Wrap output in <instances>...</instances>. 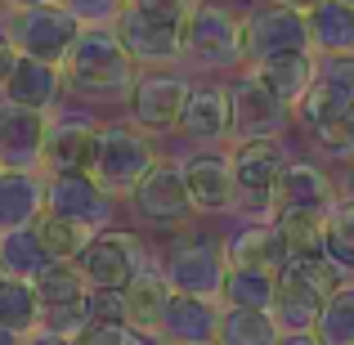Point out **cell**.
Returning a JSON list of instances; mask_svg holds the SVG:
<instances>
[{"label":"cell","mask_w":354,"mask_h":345,"mask_svg":"<svg viewBox=\"0 0 354 345\" xmlns=\"http://www.w3.org/2000/svg\"><path fill=\"white\" fill-rule=\"evenodd\" d=\"M27 345H77V337H68V332H54V328H41L27 337Z\"/></svg>","instance_id":"41"},{"label":"cell","mask_w":354,"mask_h":345,"mask_svg":"<svg viewBox=\"0 0 354 345\" xmlns=\"http://www.w3.org/2000/svg\"><path fill=\"white\" fill-rule=\"evenodd\" d=\"M99 121L90 113H50V139H45V175H77L95 166L99 148Z\"/></svg>","instance_id":"14"},{"label":"cell","mask_w":354,"mask_h":345,"mask_svg":"<svg viewBox=\"0 0 354 345\" xmlns=\"http://www.w3.org/2000/svg\"><path fill=\"white\" fill-rule=\"evenodd\" d=\"M310 41L314 54H354V5L350 0H319L310 9Z\"/></svg>","instance_id":"26"},{"label":"cell","mask_w":354,"mask_h":345,"mask_svg":"<svg viewBox=\"0 0 354 345\" xmlns=\"http://www.w3.org/2000/svg\"><path fill=\"white\" fill-rule=\"evenodd\" d=\"M328 260L341 274H354V202H346V198L328 216Z\"/></svg>","instance_id":"34"},{"label":"cell","mask_w":354,"mask_h":345,"mask_svg":"<svg viewBox=\"0 0 354 345\" xmlns=\"http://www.w3.org/2000/svg\"><path fill=\"white\" fill-rule=\"evenodd\" d=\"M126 345H171V341H166L157 328H130V341Z\"/></svg>","instance_id":"42"},{"label":"cell","mask_w":354,"mask_h":345,"mask_svg":"<svg viewBox=\"0 0 354 345\" xmlns=\"http://www.w3.org/2000/svg\"><path fill=\"white\" fill-rule=\"evenodd\" d=\"M247 72H256V77L296 113V108L305 104V95L314 90V81H319V54L314 50H287V54H274V59H265L260 68H247Z\"/></svg>","instance_id":"24"},{"label":"cell","mask_w":354,"mask_h":345,"mask_svg":"<svg viewBox=\"0 0 354 345\" xmlns=\"http://www.w3.org/2000/svg\"><path fill=\"white\" fill-rule=\"evenodd\" d=\"M18 63H23V54H18V45L9 41V32H0V90H5V81L18 72Z\"/></svg>","instance_id":"40"},{"label":"cell","mask_w":354,"mask_h":345,"mask_svg":"<svg viewBox=\"0 0 354 345\" xmlns=\"http://www.w3.org/2000/svg\"><path fill=\"white\" fill-rule=\"evenodd\" d=\"M283 328H278L274 310H225V328H220V345H278Z\"/></svg>","instance_id":"30"},{"label":"cell","mask_w":354,"mask_h":345,"mask_svg":"<svg viewBox=\"0 0 354 345\" xmlns=\"http://www.w3.org/2000/svg\"><path fill=\"white\" fill-rule=\"evenodd\" d=\"M63 81H68V95H77L81 104H130L139 63L130 59L113 27H86L63 59Z\"/></svg>","instance_id":"1"},{"label":"cell","mask_w":354,"mask_h":345,"mask_svg":"<svg viewBox=\"0 0 354 345\" xmlns=\"http://www.w3.org/2000/svg\"><path fill=\"white\" fill-rule=\"evenodd\" d=\"M278 229H283L292 256H328V216H278Z\"/></svg>","instance_id":"33"},{"label":"cell","mask_w":354,"mask_h":345,"mask_svg":"<svg viewBox=\"0 0 354 345\" xmlns=\"http://www.w3.org/2000/svg\"><path fill=\"white\" fill-rule=\"evenodd\" d=\"M113 193L95 180L90 171L77 175H50V211L45 216H63V220H77L86 229H108L113 225Z\"/></svg>","instance_id":"16"},{"label":"cell","mask_w":354,"mask_h":345,"mask_svg":"<svg viewBox=\"0 0 354 345\" xmlns=\"http://www.w3.org/2000/svg\"><path fill=\"white\" fill-rule=\"evenodd\" d=\"M180 135L202 148H220L225 139H234V95H229V86H216V81L211 86H193Z\"/></svg>","instance_id":"20"},{"label":"cell","mask_w":354,"mask_h":345,"mask_svg":"<svg viewBox=\"0 0 354 345\" xmlns=\"http://www.w3.org/2000/svg\"><path fill=\"white\" fill-rule=\"evenodd\" d=\"M5 278H9V274H5V269H0V287H5Z\"/></svg>","instance_id":"48"},{"label":"cell","mask_w":354,"mask_h":345,"mask_svg":"<svg viewBox=\"0 0 354 345\" xmlns=\"http://www.w3.org/2000/svg\"><path fill=\"white\" fill-rule=\"evenodd\" d=\"M184 59L202 72H229L247 68L242 54V18L220 0H202L193 18L184 23Z\"/></svg>","instance_id":"5"},{"label":"cell","mask_w":354,"mask_h":345,"mask_svg":"<svg viewBox=\"0 0 354 345\" xmlns=\"http://www.w3.org/2000/svg\"><path fill=\"white\" fill-rule=\"evenodd\" d=\"M0 171H9V166H5V162H0Z\"/></svg>","instance_id":"50"},{"label":"cell","mask_w":354,"mask_h":345,"mask_svg":"<svg viewBox=\"0 0 354 345\" xmlns=\"http://www.w3.org/2000/svg\"><path fill=\"white\" fill-rule=\"evenodd\" d=\"M90 319L95 323H117V328H135V323H130L126 292H113V287H90Z\"/></svg>","instance_id":"35"},{"label":"cell","mask_w":354,"mask_h":345,"mask_svg":"<svg viewBox=\"0 0 354 345\" xmlns=\"http://www.w3.org/2000/svg\"><path fill=\"white\" fill-rule=\"evenodd\" d=\"M50 211V175L45 171H0V233L36 229Z\"/></svg>","instance_id":"21"},{"label":"cell","mask_w":354,"mask_h":345,"mask_svg":"<svg viewBox=\"0 0 354 345\" xmlns=\"http://www.w3.org/2000/svg\"><path fill=\"white\" fill-rule=\"evenodd\" d=\"M45 139H50V113H32L0 99V162L9 171H41Z\"/></svg>","instance_id":"18"},{"label":"cell","mask_w":354,"mask_h":345,"mask_svg":"<svg viewBox=\"0 0 354 345\" xmlns=\"http://www.w3.org/2000/svg\"><path fill=\"white\" fill-rule=\"evenodd\" d=\"M287 50H314L310 41V14L292 5H256L242 14V54H247V68H260L265 59Z\"/></svg>","instance_id":"8"},{"label":"cell","mask_w":354,"mask_h":345,"mask_svg":"<svg viewBox=\"0 0 354 345\" xmlns=\"http://www.w3.org/2000/svg\"><path fill=\"white\" fill-rule=\"evenodd\" d=\"M50 265H54V260H50V251H45V242H41L36 229L0 233V269H5L9 278H27V283H36Z\"/></svg>","instance_id":"27"},{"label":"cell","mask_w":354,"mask_h":345,"mask_svg":"<svg viewBox=\"0 0 354 345\" xmlns=\"http://www.w3.org/2000/svg\"><path fill=\"white\" fill-rule=\"evenodd\" d=\"M171 296H175V287H171V278H166L162 260H148L126 287L130 323H135V328H157L162 314H166V305H171Z\"/></svg>","instance_id":"25"},{"label":"cell","mask_w":354,"mask_h":345,"mask_svg":"<svg viewBox=\"0 0 354 345\" xmlns=\"http://www.w3.org/2000/svg\"><path fill=\"white\" fill-rule=\"evenodd\" d=\"M130 211H135L139 225L148 229H180L193 216V193H189V175L184 162H157L153 171L139 180V189L130 193Z\"/></svg>","instance_id":"9"},{"label":"cell","mask_w":354,"mask_h":345,"mask_svg":"<svg viewBox=\"0 0 354 345\" xmlns=\"http://www.w3.org/2000/svg\"><path fill=\"white\" fill-rule=\"evenodd\" d=\"M278 296V274H260V269H229L225 278V310H274Z\"/></svg>","instance_id":"29"},{"label":"cell","mask_w":354,"mask_h":345,"mask_svg":"<svg viewBox=\"0 0 354 345\" xmlns=\"http://www.w3.org/2000/svg\"><path fill=\"white\" fill-rule=\"evenodd\" d=\"M113 32L121 36V45L130 50V59L144 72L184 63V27L180 23H166L157 14H144V9L126 5V14L113 23Z\"/></svg>","instance_id":"12"},{"label":"cell","mask_w":354,"mask_h":345,"mask_svg":"<svg viewBox=\"0 0 354 345\" xmlns=\"http://www.w3.org/2000/svg\"><path fill=\"white\" fill-rule=\"evenodd\" d=\"M126 341H130V328H117V323H95V319L77 332V345H126Z\"/></svg>","instance_id":"38"},{"label":"cell","mask_w":354,"mask_h":345,"mask_svg":"<svg viewBox=\"0 0 354 345\" xmlns=\"http://www.w3.org/2000/svg\"><path fill=\"white\" fill-rule=\"evenodd\" d=\"M0 323L18 337H32V332L45 328V305H41V292L36 283L27 278H5L0 287Z\"/></svg>","instance_id":"28"},{"label":"cell","mask_w":354,"mask_h":345,"mask_svg":"<svg viewBox=\"0 0 354 345\" xmlns=\"http://www.w3.org/2000/svg\"><path fill=\"white\" fill-rule=\"evenodd\" d=\"M229 242V265L234 269H260V274H283V265L292 260L278 220H247Z\"/></svg>","instance_id":"22"},{"label":"cell","mask_w":354,"mask_h":345,"mask_svg":"<svg viewBox=\"0 0 354 345\" xmlns=\"http://www.w3.org/2000/svg\"><path fill=\"white\" fill-rule=\"evenodd\" d=\"M229 95H234V139L238 144H247V139H278L287 130V121H292V108L247 68L229 86Z\"/></svg>","instance_id":"13"},{"label":"cell","mask_w":354,"mask_h":345,"mask_svg":"<svg viewBox=\"0 0 354 345\" xmlns=\"http://www.w3.org/2000/svg\"><path fill=\"white\" fill-rule=\"evenodd\" d=\"M314 337L323 345H354V278H346L328 296L319 323H314Z\"/></svg>","instance_id":"31"},{"label":"cell","mask_w":354,"mask_h":345,"mask_svg":"<svg viewBox=\"0 0 354 345\" xmlns=\"http://www.w3.org/2000/svg\"><path fill=\"white\" fill-rule=\"evenodd\" d=\"M274 202H278V216H292V211H301V216H332L341 207V184L314 162H287L283 175H278Z\"/></svg>","instance_id":"15"},{"label":"cell","mask_w":354,"mask_h":345,"mask_svg":"<svg viewBox=\"0 0 354 345\" xmlns=\"http://www.w3.org/2000/svg\"><path fill=\"white\" fill-rule=\"evenodd\" d=\"M278 5H292V9H305V14H310V9L319 5V0H278Z\"/></svg>","instance_id":"47"},{"label":"cell","mask_w":354,"mask_h":345,"mask_svg":"<svg viewBox=\"0 0 354 345\" xmlns=\"http://www.w3.org/2000/svg\"><path fill=\"white\" fill-rule=\"evenodd\" d=\"M153 260V251L144 247V238H135V233L126 229H99L95 238H90V247L81 251V274H86L90 287H113V292H126L130 278L139 274V269Z\"/></svg>","instance_id":"10"},{"label":"cell","mask_w":354,"mask_h":345,"mask_svg":"<svg viewBox=\"0 0 354 345\" xmlns=\"http://www.w3.org/2000/svg\"><path fill=\"white\" fill-rule=\"evenodd\" d=\"M162 269L171 278L175 292L184 296H207V301H220L229 278V242L211 238V233H180V238L166 247Z\"/></svg>","instance_id":"4"},{"label":"cell","mask_w":354,"mask_h":345,"mask_svg":"<svg viewBox=\"0 0 354 345\" xmlns=\"http://www.w3.org/2000/svg\"><path fill=\"white\" fill-rule=\"evenodd\" d=\"M0 9H5V14H9V0H0Z\"/></svg>","instance_id":"49"},{"label":"cell","mask_w":354,"mask_h":345,"mask_svg":"<svg viewBox=\"0 0 354 345\" xmlns=\"http://www.w3.org/2000/svg\"><path fill=\"white\" fill-rule=\"evenodd\" d=\"M220 328H225V301L184 296V292L171 296L162 323H157V332L171 345H220Z\"/></svg>","instance_id":"19"},{"label":"cell","mask_w":354,"mask_h":345,"mask_svg":"<svg viewBox=\"0 0 354 345\" xmlns=\"http://www.w3.org/2000/svg\"><path fill=\"white\" fill-rule=\"evenodd\" d=\"M292 162L283 139H247L234 148V180H238V216L242 220H278V175Z\"/></svg>","instance_id":"6"},{"label":"cell","mask_w":354,"mask_h":345,"mask_svg":"<svg viewBox=\"0 0 354 345\" xmlns=\"http://www.w3.org/2000/svg\"><path fill=\"white\" fill-rule=\"evenodd\" d=\"M189 175V193L198 216H229L238 207V180H234V153H220V148H202L184 162Z\"/></svg>","instance_id":"17"},{"label":"cell","mask_w":354,"mask_h":345,"mask_svg":"<svg viewBox=\"0 0 354 345\" xmlns=\"http://www.w3.org/2000/svg\"><path fill=\"white\" fill-rule=\"evenodd\" d=\"M68 14H77L86 27H113L121 14H126L130 0H59Z\"/></svg>","instance_id":"36"},{"label":"cell","mask_w":354,"mask_h":345,"mask_svg":"<svg viewBox=\"0 0 354 345\" xmlns=\"http://www.w3.org/2000/svg\"><path fill=\"white\" fill-rule=\"evenodd\" d=\"M68 95V81H63V68L41 59H23L18 72L5 81L0 99L18 108H32V113H59V99Z\"/></svg>","instance_id":"23"},{"label":"cell","mask_w":354,"mask_h":345,"mask_svg":"<svg viewBox=\"0 0 354 345\" xmlns=\"http://www.w3.org/2000/svg\"><path fill=\"white\" fill-rule=\"evenodd\" d=\"M0 345H27V337H18V332H9L5 323H0Z\"/></svg>","instance_id":"46"},{"label":"cell","mask_w":354,"mask_h":345,"mask_svg":"<svg viewBox=\"0 0 354 345\" xmlns=\"http://www.w3.org/2000/svg\"><path fill=\"white\" fill-rule=\"evenodd\" d=\"M278 345H323L319 337H314V332H283V341Z\"/></svg>","instance_id":"43"},{"label":"cell","mask_w":354,"mask_h":345,"mask_svg":"<svg viewBox=\"0 0 354 345\" xmlns=\"http://www.w3.org/2000/svg\"><path fill=\"white\" fill-rule=\"evenodd\" d=\"M193 86L171 68H153V72H139L135 81V95H130V121L148 135H166V130H180L184 108H189Z\"/></svg>","instance_id":"11"},{"label":"cell","mask_w":354,"mask_h":345,"mask_svg":"<svg viewBox=\"0 0 354 345\" xmlns=\"http://www.w3.org/2000/svg\"><path fill=\"white\" fill-rule=\"evenodd\" d=\"M346 283L328 256H292L278 274V296H274V319L283 332H314L323 305L337 287Z\"/></svg>","instance_id":"2"},{"label":"cell","mask_w":354,"mask_h":345,"mask_svg":"<svg viewBox=\"0 0 354 345\" xmlns=\"http://www.w3.org/2000/svg\"><path fill=\"white\" fill-rule=\"evenodd\" d=\"M36 233H41V242H45V251H50L54 265H59V260L77 265L81 251L90 247V238H95L99 229H86V225H77V220H63V216H41Z\"/></svg>","instance_id":"32"},{"label":"cell","mask_w":354,"mask_h":345,"mask_svg":"<svg viewBox=\"0 0 354 345\" xmlns=\"http://www.w3.org/2000/svg\"><path fill=\"white\" fill-rule=\"evenodd\" d=\"M350 5H354V0H350Z\"/></svg>","instance_id":"51"},{"label":"cell","mask_w":354,"mask_h":345,"mask_svg":"<svg viewBox=\"0 0 354 345\" xmlns=\"http://www.w3.org/2000/svg\"><path fill=\"white\" fill-rule=\"evenodd\" d=\"M319 77L337 81L341 90L354 95V54H328V59H319Z\"/></svg>","instance_id":"39"},{"label":"cell","mask_w":354,"mask_h":345,"mask_svg":"<svg viewBox=\"0 0 354 345\" xmlns=\"http://www.w3.org/2000/svg\"><path fill=\"white\" fill-rule=\"evenodd\" d=\"M41 5H59V0H9V14L14 9H41Z\"/></svg>","instance_id":"44"},{"label":"cell","mask_w":354,"mask_h":345,"mask_svg":"<svg viewBox=\"0 0 354 345\" xmlns=\"http://www.w3.org/2000/svg\"><path fill=\"white\" fill-rule=\"evenodd\" d=\"M341 198H346V202H354V162H350L346 180H341Z\"/></svg>","instance_id":"45"},{"label":"cell","mask_w":354,"mask_h":345,"mask_svg":"<svg viewBox=\"0 0 354 345\" xmlns=\"http://www.w3.org/2000/svg\"><path fill=\"white\" fill-rule=\"evenodd\" d=\"M5 32L18 45L23 59H41V63L63 68V59L72 54L77 36L86 32V23L77 14H68L63 5H41V9H14V14H5Z\"/></svg>","instance_id":"7"},{"label":"cell","mask_w":354,"mask_h":345,"mask_svg":"<svg viewBox=\"0 0 354 345\" xmlns=\"http://www.w3.org/2000/svg\"><path fill=\"white\" fill-rule=\"evenodd\" d=\"M157 162H162V157H157V144H153L148 130H139L135 121H126V126L113 121V126L99 130V148H95L90 175H95L113 198H130V193L139 189V180H144Z\"/></svg>","instance_id":"3"},{"label":"cell","mask_w":354,"mask_h":345,"mask_svg":"<svg viewBox=\"0 0 354 345\" xmlns=\"http://www.w3.org/2000/svg\"><path fill=\"white\" fill-rule=\"evenodd\" d=\"M130 5L144 9V14H157V18H166V23H180L184 27L202 0H130Z\"/></svg>","instance_id":"37"}]
</instances>
